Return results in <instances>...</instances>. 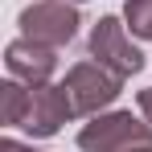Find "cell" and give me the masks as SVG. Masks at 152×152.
Wrapping results in <instances>:
<instances>
[{"label": "cell", "instance_id": "cell-9", "mask_svg": "<svg viewBox=\"0 0 152 152\" xmlns=\"http://www.w3.org/2000/svg\"><path fill=\"white\" fill-rule=\"evenodd\" d=\"M0 152H37V148H25V144H17V140H0Z\"/></svg>", "mask_w": 152, "mask_h": 152}, {"label": "cell", "instance_id": "cell-8", "mask_svg": "<svg viewBox=\"0 0 152 152\" xmlns=\"http://www.w3.org/2000/svg\"><path fill=\"white\" fill-rule=\"evenodd\" d=\"M140 111H144V119L152 124V86H144V91H140Z\"/></svg>", "mask_w": 152, "mask_h": 152}, {"label": "cell", "instance_id": "cell-1", "mask_svg": "<svg viewBox=\"0 0 152 152\" xmlns=\"http://www.w3.org/2000/svg\"><path fill=\"white\" fill-rule=\"evenodd\" d=\"M0 111L8 127H25L29 136H58L66 119H74V103L66 95V86L50 82H21L8 78L0 86Z\"/></svg>", "mask_w": 152, "mask_h": 152}, {"label": "cell", "instance_id": "cell-3", "mask_svg": "<svg viewBox=\"0 0 152 152\" xmlns=\"http://www.w3.org/2000/svg\"><path fill=\"white\" fill-rule=\"evenodd\" d=\"M62 86H66V95L74 103V115H99L103 107H111V103L119 99L124 78L91 58V62H74L66 70V82Z\"/></svg>", "mask_w": 152, "mask_h": 152}, {"label": "cell", "instance_id": "cell-5", "mask_svg": "<svg viewBox=\"0 0 152 152\" xmlns=\"http://www.w3.org/2000/svg\"><path fill=\"white\" fill-rule=\"evenodd\" d=\"M91 58L103 62L107 70H115L119 78H132L144 70V53L127 41V25L119 17H99L91 29Z\"/></svg>", "mask_w": 152, "mask_h": 152}, {"label": "cell", "instance_id": "cell-2", "mask_svg": "<svg viewBox=\"0 0 152 152\" xmlns=\"http://www.w3.org/2000/svg\"><path fill=\"white\" fill-rule=\"evenodd\" d=\"M82 152H152V124L132 119V111H111L95 115L78 132Z\"/></svg>", "mask_w": 152, "mask_h": 152}, {"label": "cell", "instance_id": "cell-4", "mask_svg": "<svg viewBox=\"0 0 152 152\" xmlns=\"http://www.w3.org/2000/svg\"><path fill=\"white\" fill-rule=\"evenodd\" d=\"M17 25H21V33H25L29 41L62 50L66 41H74V33H78L82 21H78L74 0H37V4L21 8Z\"/></svg>", "mask_w": 152, "mask_h": 152}, {"label": "cell", "instance_id": "cell-7", "mask_svg": "<svg viewBox=\"0 0 152 152\" xmlns=\"http://www.w3.org/2000/svg\"><path fill=\"white\" fill-rule=\"evenodd\" d=\"M124 21L136 37L152 41V0H127L124 4Z\"/></svg>", "mask_w": 152, "mask_h": 152}, {"label": "cell", "instance_id": "cell-6", "mask_svg": "<svg viewBox=\"0 0 152 152\" xmlns=\"http://www.w3.org/2000/svg\"><path fill=\"white\" fill-rule=\"evenodd\" d=\"M4 66H8V74L21 78V82H50L53 70H58V50L21 37V41H12L4 50Z\"/></svg>", "mask_w": 152, "mask_h": 152}]
</instances>
